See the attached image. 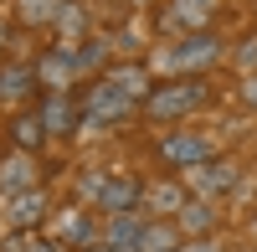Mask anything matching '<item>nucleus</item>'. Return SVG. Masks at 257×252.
<instances>
[{
    "mask_svg": "<svg viewBox=\"0 0 257 252\" xmlns=\"http://www.w3.org/2000/svg\"><path fill=\"white\" fill-rule=\"evenodd\" d=\"M185 180H190V191H196L201 201H211V196H221L231 180H237V170L231 165H216V160H206V165H196V170H185Z\"/></svg>",
    "mask_w": 257,
    "mask_h": 252,
    "instance_id": "obj_13",
    "label": "nucleus"
},
{
    "mask_svg": "<svg viewBox=\"0 0 257 252\" xmlns=\"http://www.w3.org/2000/svg\"><path fill=\"white\" fill-rule=\"evenodd\" d=\"M41 93L36 62H0V108H31V98Z\"/></svg>",
    "mask_w": 257,
    "mask_h": 252,
    "instance_id": "obj_6",
    "label": "nucleus"
},
{
    "mask_svg": "<svg viewBox=\"0 0 257 252\" xmlns=\"http://www.w3.org/2000/svg\"><path fill=\"white\" fill-rule=\"evenodd\" d=\"M180 232H211L216 226V211H211V201H185L180 206V216H175Z\"/></svg>",
    "mask_w": 257,
    "mask_h": 252,
    "instance_id": "obj_17",
    "label": "nucleus"
},
{
    "mask_svg": "<svg viewBox=\"0 0 257 252\" xmlns=\"http://www.w3.org/2000/svg\"><path fill=\"white\" fill-rule=\"evenodd\" d=\"M175 252H216L211 242H196V247H175Z\"/></svg>",
    "mask_w": 257,
    "mask_h": 252,
    "instance_id": "obj_21",
    "label": "nucleus"
},
{
    "mask_svg": "<svg viewBox=\"0 0 257 252\" xmlns=\"http://www.w3.org/2000/svg\"><path fill=\"white\" fill-rule=\"evenodd\" d=\"M216 57H221V36H211V31H190V36L170 41V47L160 52V62H165L170 72H180V77H196V72H206Z\"/></svg>",
    "mask_w": 257,
    "mask_h": 252,
    "instance_id": "obj_3",
    "label": "nucleus"
},
{
    "mask_svg": "<svg viewBox=\"0 0 257 252\" xmlns=\"http://www.w3.org/2000/svg\"><path fill=\"white\" fill-rule=\"evenodd\" d=\"M144 211H118V216H108V226H103V242H108L113 252H139V242H144Z\"/></svg>",
    "mask_w": 257,
    "mask_h": 252,
    "instance_id": "obj_11",
    "label": "nucleus"
},
{
    "mask_svg": "<svg viewBox=\"0 0 257 252\" xmlns=\"http://www.w3.org/2000/svg\"><path fill=\"white\" fill-rule=\"evenodd\" d=\"M134 108H139V98L128 93V88H118V82L103 72L93 88L82 93V129H108V123H123Z\"/></svg>",
    "mask_w": 257,
    "mask_h": 252,
    "instance_id": "obj_2",
    "label": "nucleus"
},
{
    "mask_svg": "<svg viewBox=\"0 0 257 252\" xmlns=\"http://www.w3.org/2000/svg\"><path fill=\"white\" fill-rule=\"evenodd\" d=\"M242 98H247V108H257V72L247 77V88H242Z\"/></svg>",
    "mask_w": 257,
    "mask_h": 252,
    "instance_id": "obj_19",
    "label": "nucleus"
},
{
    "mask_svg": "<svg viewBox=\"0 0 257 252\" xmlns=\"http://www.w3.org/2000/svg\"><path fill=\"white\" fill-rule=\"evenodd\" d=\"M77 252H113L108 242H88V247H77Z\"/></svg>",
    "mask_w": 257,
    "mask_h": 252,
    "instance_id": "obj_20",
    "label": "nucleus"
},
{
    "mask_svg": "<svg viewBox=\"0 0 257 252\" xmlns=\"http://www.w3.org/2000/svg\"><path fill=\"white\" fill-rule=\"evenodd\" d=\"M41 185V175H36V155H26V150H6L0 155V196H26V191H36Z\"/></svg>",
    "mask_w": 257,
    "mask_h": 252,
    "instance_id": "obj_8",
    "label": "nucleus"
},
{
    "mask_svg": "<svg viewBox=\"0 0 257 252\" xmlns=\"http://www.w3.org/2000/svg\"><path fill=\"white\" fill-rule=\"evenodd\" d=\"M160 160L170 165V170H196V165H206L211 160V144L201 139V134H185V129H175V134H165L160 139Z\"/></svg>",
    "mask_w": 257,
    "mask_h": 252,
    "instance_id": "obj_7",
    "label": "nucleus"
},
{
    "mask_svg": "<svg viewBox=\"0 0 257 252\" xmlns=\"http://www.w3.org/2000/svg\"><path fill=\"white\" fill-rule=\"evenodd\" d=\"M41 123H47V134L52 139H67L82 129V98L72 88H47V98H41Z\"/></svg>",
    "mask_w": 257,
    "mask_h": 252,
    "instance_id": "obj_5",
    "label": "nucleus"
},
{
    "mask_svg": "<svg viewBox=\"0 0 257 252\" xmlns=\"http://www.w3.org/2000/svg\"><path fill=\"white\" fill-rule=\"evenodd\" d=\"M82 196H88L103 216H118V211H134L144 201V185L128 180V175H88L82 180Z\"/></svg>",
    "mask_w": 257,
    "mask_h": 252,
    "instance_id": "obj_4",
    "label": "nucleus"
},
{
    "mask_svg": "<svg viewBox=\"0 0 257 252\" xmlns=\"http://www.w3.org/2000/svg\"><path fill=\"white\" fill-rule=\"evenodd\" d=\"M190 36V31H206V0H170V11H165V31H175Z\"/></svg>",
    "mask_w": 257,
    "mask_h": 252,
    "instance_id": "obj_15",
    "label": "nucleus"
},
{
    "mask_svg": "<svg viewBox=\"0 0 257 252\" xmlns=\"http://www.w3.org/2000/svg\"><path fill=\"white\" fill-rule=\"evenodd\" d=\"M175 247H180V226L170 221V216H149V221H144L139 252H175Z\"/></svg>",
    "mask_w": 257,
    "mask_h": 252,
    "instance_id": "obj_16",
    "label": "nucleus"
},
{
    "mask_svg": "<svg viewBox=\"0 0 257 252\" xmlns=\"http://www.w3.org/2000/svg\"><path fill=\"white\" fill-rule=\"evenodd\" d=\"M144 206H149L155 216H170V221H175V216H180V206H185L180 180H155V185H144Z\"/></svg>",
    "mask_w": 257,
    "mask_h": 252,
    "instance_id": "obj_14",
    "label": "nucleus"
},
{
    "mask_svg": "<svg viewBox=\"0 0 257 252\" xmlns=\"http://www.w3.org/2000/svg\"><path fill=\"white\" fill-rule=\"evenodd\" d=\"M72 11V0H16L11 16H16V26H26V31H47V26H62Z\"/></svg>",
    "mask_w": 257,
    "mask_h": 252,
    "instance_id": "obj_9",
    "label": "nucleus"
},
{
    "mask_svg": "<svg viewBox=\"0 0 257 252\" xmlns=\"http://www.w3.org/2000/svg\"><path fill=\"white\" fill-rule=\"evenodd\" d=\"M206 103H211V82L206 77H170V82H160V88H149V98L139 103V108L155 123H175L185 113L206 108Z\"/></svg>",
    "mask_w": 257,
    "mask_h": 252,
    "instance_id": "obj_1",
    "label": "nucleus"
},
{
    "mask_svg": "<svg viewBox=\"0 0 257 252\" xmlns=\"http://www.w3.org/2000/svg\"><path fill=\"white\" fill-rule=\"evenodd\" d=\"M62 237H67L72 247H88V242H93V226H88V211H77V206H72V211H62Z\"/></svg>",
    "mask_w": 257,
    "mask_h": 252,
    "instance_id": "obj_18",
    "label": "nucleus"
},
{
    "mask_svg": "<svg viewBox=\"0 0 257 252\" xmlns=\"http://www.w3.org/2000/svg\"><path fill=\"white\" fill-rule=\"evenodd\" d=\"M6 221H11V232H36L41 221H47V191H26V196H11L6 201Z\"/></svg>",
    "mask_w": 257,
    "mask_h": 252,
    "instance_id": "obj_10",
    "label": "nucleus"
},
{
    "mask_svg": "<svg viewBox=\"0 0 257 252\" xmlns=\"http://www.w3.org/2000/svg\"><path fill=\"white\" fill-rule=\"evenodd\" d=\"M6 129H11V150H26V155H36L41 144L52 139V134H47V123H41V113H36V108H16Z\"/></svg>",
    "mask_w": 257,
    "mask_h": 252,
    "instance_id": "obj_12",
    "label": "nucleus"
}]
</instances>
